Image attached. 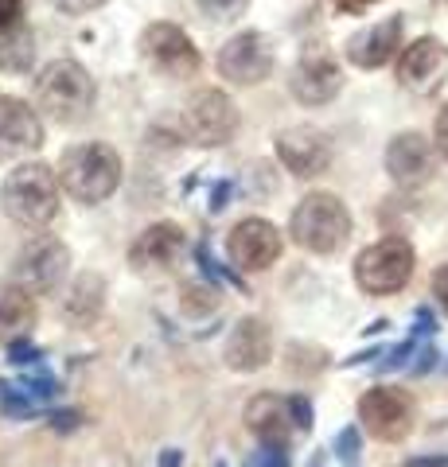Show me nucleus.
Here are the masks:
<instances>
[{
    "mask_svg": "<svg viewBox=\"0 0 448 467\" xmlns=\"http://www.w3.org/2000/svg\"><path fill=\"white\" fill-rule=\"evenodd\" d=\"M59 175L39 160L16 164L0 183V211L24 230H43L59 214Z\"/></svg>",
    "mask_w": 448,
    "mask_h": 467,
    "instance_id": "obj_1",
    "label": "nucleus"
},
{
    "mask_svg": "<svg viewBox=\"0 0 448 467\" xmlns=\"http://www.w3.org/2000/svg\"><path fill=\"white\" fill-rule=\"evenodd\" d=\"M417 358H422V362H417V367H413V374H425V370H432V367H437V347H422V355H417Z\"/></svg>",
    "mask_w": 448,
    "mask_h": 467,
    "instance_id": "obj_32",
    "label": "nucleus"
},
{
    "mask_svg": "<svg viewBox=\"0 0 448 467\" xmlns=\"http://www.w3.org/2000/svg\"><path fill=\"white\" fill-rule=\"evenodd\" d=\"M312 467H320V463H312Z\"/></svg>",
    "mask_w": 448,
    "mask_h": 467,
    "instance_id": "obj_37",
    "label": "nucleus"
},
{
    "mask_svg": "<svg viewBox=\"0 0 448 467\" xmlns=\"http://www.w3.org/2000/svg\"><path fill=\"white\" fill-rule=\"evenodd\" d=\"M214 467H226V463H214Z\"/></svg>",
    "mask_w": 448,
    "mask_h": 467,
    "instance_id": "obj_36",
    "label": "nucleus"
},
{
    "mask_svg": "<svg viewBox=\"0 0 448 467\" xmlns=\"http://www.w3.org/2000/svg\"><path fill=\"white\" fill-rule=\"evenodd\" d=\"M20 12H24V0H0V27L20 24Z\"/></svg>",
    "mask_w": 448,
    "mask_h": 467,
    "instance_id": "obj_30",
    "label": "nucleus"
},
{
    "mask_svg": "<svg viewBox=\"0 0 448 467\" xmlns=\"http://www.w3.org/2000/svg\"><path fill=\"white\" fill-rule=\"evenodd\" d=\"M245 425L257 436L262 444L273 448H288V436L297 429V417H293V401L288 398H273V393H262L245 405Z\"/></svg>",
    "mask_w": 448,
    "mask_h": 467,
    "instance_id": "obj_19",
    "label": "nucleus"
},
{
    "mask_svg": "<svg viewBox=\"0 0 448 467\" xmlns=\"http://www.w3.org/2000/svg\"><path fill=\"white\" fill-rule=\"evenodd\" d=\"M359 420H363V429L374 441L398 444L413 429V398L394 386H374L359 398Z\"/></svg>",
    "mask_w": 448,
    "mask_h": 467,
    "instance_id": "obj_6",
    "label": "nucleus"
},
{
    "mask_svg": "<svg viewBox=\"0 0 448 467\" xmlns=\"http://www.w3.org/2000/svg\"><path fill=\"white\" fill-rule=\"evenodd\" d=\"M401 467H448V456H417V460H406Z\"/></svg>",
    "mask_w": 448,
    "mask_h": 467,
    "instance_id": "obj_33",
    "label": "nucleus"
},
{
    "mask_svg": "<svg viewBox=\"0 0 448 467\" xmlns=\"http://www.w3.org/2000/svg\"><path fill=\"white\" fill-rule=\"evenodd\" d=\"M176 463H183V456L176 448H164V456H161V467H176Z\"/></svg>",
    "mask_w": 448,
    "mask_h": 467,
    "instance_id": "obj_35",
    "label": "nucleus"
},
{
    "mask_svg": "<svg viewBox=\"0 0 448 467\" xmlns=\"http://www.w3.org/2000/svg\"><path fill=\"white\" fill-rule=\"evenodd\" d=\"M223 358H226V367L238 370V374L262 370L266 362L273 358L269 327L262 324V319H242V324H234V331H230V339L223 347Z\"/></svg>",
    "mask_w": 448,
    "mask_h": 467,
    "instance_id": "obj_18",
    "label": "nucleus"
},
{
    "mask_svg": "<svg viewBox=\"0 0 448 467\" xmlns=\"http://www.w3.org/2000/svg\"><path fill=\"white\" fill-rule=\"evenodd\" d=\"M245 467H288V451L273 448V444H262V451H254Z\"/></svg>",
    "mask_w": 448,
    "mask_h": 467,
    "instance_id": "obj_26",
    "label": "nucleus"
},
{
    "mask_svg": "<svg viewBox=\"0 0 448 467\" xmlns=\"http://www.w3.org/2000/svg\"><path fill=\"white\" fill-rule=\"evenodd\" d=\"M331 448H336V460H339V463L355 467V463H359V448H363V444H359V429H343Z\"/></svg>",
    "mask_w": 448,
    "mask_h": 467,
    "instance_id": "obj_25",
    "label": "nucleus"
},
{
    "mask_svg": "<svg viewBox=\"0 0 448 467\" xmlns=\"http://www.w3.org/2000/svg\"><path fill=\"white\" fill-rule=\"evenodd\" d=\"M51 8H59L63 16H86V12H98L106 0H47Z\"/></svg>",
    "mask_w": 448,
    "mask_h": 467,
    "instance_id": "obj_27",
    "label": "nucleus"
},
{
    "mask_svg": "<svg viewBox=\"0 0 448 467\" xmlns=\"http://www.w3.org/2000/svg\"><path fill=\"white\" fill-rule=\"evenodd\" d=\"M336 8H343V12H367L370 5H379V0H331Z\"/></svg>",
    "mask_w": 448,
    "mask_h": 467,
    "instance_id": "obj_34",
    "label": "nucleus"
},
{
    "mask_svg": "<svg viewBox=\"0 0 448 467\" xmlns=\"http://www.w3.org/2000/svg\"><path fill=\"white\" fill-rule=\"evenodd\" d=\"M199 12L211 20H219V24H230V20H238L245 8H250V0H195Z\"/></svg>",
    "mask_w": 448,
    "mask_h": 467,
    "instance_id": "obj_24",
    "label": "nucleus"
},
{
    "mask_svg": "<svg viewBox=\"0 0 448 467\" xmlns=\"http://www.w3.org/2000/svg\"><path fill=\"white\" fill-rule=\"evenodd\" d=\"M413 269H417L413 245L406 238H382L355 257V285L367 296H394V292L410 285Z\"/></svg>",
    "mask_w": 448,
    "mask_h": 467,
    "instance_id": "obj_5",
    "label": "nucleus"
},
{
    "mask_svg": "<svg viewBox=\"0 0 448 467\" xmlns=\"http://www.w3.org/2000/svg\"><path fill=\"white\" fill-rule=\"evenodd\" d=\"M288 234H293V242L308 254H336L347 245V238H351V211L343 207L339 195L312 192L293 207Z\"/></svg>",
    "mask_w": 448,
    "mask_h": 467,
    "instance_id": "obj_4",
    "label": "nucleus"
},
{
    "mask_svg": "<svg viewBox=\"0 0 448 467\" xmlns=\"http://www.w3.org/2000/svg\"><path fill=\"white\" fill-rule=\"evenodd\" d=\"M141 55L168 78H192L195 70L203 67L192 36L176 24H149L144 27L141 32Z\"/></svg>",
    "mask_w": 448,
    "mask_h": 467,
    "instance_id": "obj_9",
    "label": "nucleus"
},
{
    "mask_svg": "<svg viewBox=\"0 0 448 467\" xmlns=\"http://www.w3.org/2000/svg\"><path fill=\"white\" fill-rule=\"evenodd\" d=\"M277 160L300 180H312V175H324L331 168V140L312 125L285 129L277 137Z\"/></svg>",
    "mask_w": 448,
    "mask_h": 467,
    "instance_id": "obj_13",
    "label": "nucleus"
},
{
    "mask_svg": "<svg viewBox=\"0 0 448 467\" xmlns=\"http://www.w3.org/2000/svg\"><path fill=\"white\" fill-rule=\"evenodd\" d=\"M183 129L203 149H223L238 133V109L223 90H195L183 106Z\"/></svg>",
    "mask_w": 448,
    "mask_h": 467,
    "instance_id": "obj_7",
    "label": "nucleus"
},
{
    "mask_svg": "<svg viewBox=\"0 0 448 467\" xmlns=\"http://www.w3.org/2000/svg\"><path fill=\"white\" fill-rule=\"evenodd\" d=\"M288 401H293V417H297V429H312V405L305 401V398H288Z\"/></svg>",
    "mask_w": 448,
    "mask_h": 467,
    "instance_id": "obj_31",
    "label": "nucleus"
},
{
    "mask_svg": "<svg viewBox=\"0 0 448 467\" xmlns=\"http://www.w3.org/2000/svg\"><path fill=\"white\" fill-rule=\"evenodd\" d=\"M398 82L406 86L410 94H437L441 86L448 82V47L441 39H417L410 47H401V58H398Z\"/></svg>",
    "mask_w": 448,
    "mask_h": 467,
    "instance_id": "obj_12",
    "label": "nucleus"
},
{
    "mask_svg": "<svg viewBox=\"0 0 448 467\" xmlns=\"http://www.w3.org/2000/svg\"><path fill=\"white\" fill-rule=\"evenodd\" d=\"M43 121L39 113L20 98L0 94V160H24L39 152Z\"/></svg>",
    "mask_w": 448,
    "mask_h": 467,
    "instance_id": "obj_14",
    "label": "nucleus"
},
{
    "mask_svg": "<svg viewBox=\"0 0 448 467\" xmlns=\"http://www.w3.org/2000/svg\"><path fill=\"white\" fill-rule=\"evenodd\" d=\"M98 101V86L90 70L78 67L75 58H55L39 70L36 78V106L51 117L55 125H75Z\"/></svg>",
    "mask_w": 448,
    "mask_h": 467,
    "instance_id": "obj_3",
    "label": "nucleus"
},
{
    "mask_svg": "<svg viewBox=\"0 0 448 467\" xmlns=\"http://www.w3.org/2000/svg\"><path fill=\"white\" fill-rule=\"evenodd\" d=\"M55 175H59L63 192L75 202L98 207V202H106L121 187V156L102 140H86L63 152Z\"/></svg>",
    "mask_w": 448,
    "mask_h": 467,
    "instance_id": "obj_2",
    "label": "nucleus"
},
{
    "mask_svg": "<svg viewBox=\"0 0 448 467\" xmlns=\"http://www.w3.org/2000/svg\"><path fill=\"white\" fill-rule=\"evenodd\" d=\"M0 63L12 67V70H24L32 63V36H27L20 24L0 27Z\"/></svg>",
    "mask_w": 448,
    "mask_h": 467,
    "instance_id": "obj_23",
    "label": "nucleus"
},
{
    "mask_svg": "<svg viewBox=\"0 0 448 467\" xmlns=\"http://www.w3.org/2000/svg\"><path fill=\"white\" fill-rule=\"evenodd\" d=\"M432 296H437L441 312L448 316V265H441L437 273H432Z\"/></svg>",
    "mask_w": 448,
    "mask_h": 467,
    "instance_id": "obj_29",
    "label": "nucleus"
},
{
    "mask_svg": "<svg viewBox=\"0 0 448 467\" xmlns=\"http://www.w3.org/2000/svg\"><path fill=\"white\" fill-rule=\"evenodd\" d=\"M70 273V250L59 242V238H32L24 245V250L16 254V285L32 288V292H55L63 288Z\"/></svg>",
    "mask_w": 448,
    "mask_h": 467,
    "instance_id": "obj_10",
    "label": "nucleus"
},
{
    "mask_svg": "<svg viewBox=\"0 0 448 467\" xmlns=\"http://www.w3.org/2000/svg\"><path fill=\"white\" fill-rule=\"evenodd\" d=\"M288 90H293L297 101H305V106H328V101L343 90V70L336 67V58H328V55H305L293 67Z\"/></svg>",
    "mask_w": 448,
    "mask_h": 467,
    "instance_id": "obj_17",
    "label": "nucleus"
},
{
    "mask_svg": "<svg viewBox=\"0 0 448 467\" xmlns=\"http://www.w3.org/2000/svg\"><path fill=\"white\" fill-rule=\"evenodd\" d=\"M183 250V230L172 223H156L137 234V242L129 245V265L133 269H164L180 257Z\"/></svg>",
    "mask_w": 448,
    "mask_h": 467,
    "instance_id": "obj_20",
    "label": "nucleus"
},
{
    "mask_svg": "<svg viewBox=\"0 0 448 467\" xmlns=\"http://www.w3.org/2000/svg\"><path fill=\"white\" fill-rule=\"evenodd\" d=\"M106 308V281L98 273H82L70 281L67 296H63V316L75 327H90Z\"/></svg>",
    "mask_w": 448,
    "mask_h": 467,
    "instance_id": "obj_21",
    "label": "nucleus"
},
{
    "mask_svg": "<svg viewBox=\"0 0 448 467\" xmlns=\"http://www.w3.org/2000/svg\"><path fill=\"white\" fill-rule=\"evenodd\" d=\"M432 144H437V152L448 160V106L437 113V125H432Z\"/></svg>",
    "mask_w": 448,
    "mask_h": 467,
    "instance_id": "obj_28",
    "label": "nucleus"
},
{
    "mask_svg": "<svg viewBox=\"0 0 448 467\" xmlns=\"http://www.w3.org/2000/svg\"><path fill=\"white\" fill-rule=\"evenodd\" d=\"M281 250H285L281 230L273 223H266V218H242V223L230 230V238H226V254L242 273L269 269L273 261L281 257Z\"/></svg>",
    "mask_w": 448,
    "mask_h": 467,
    "instance_id": "obj_11",
    "label": "nucleus"
},
{
    "mask_svg": "<svg viewBox=\"0 0 448 467\" xmlns=\"http://www.w3.org/2000/svg\"><path fill=\"white\" fill-rule=\"evenodd\" d=\"M36 292L24 285H0V339H24L36 327Z\"/></svg>",
    "mask_w": 448,
    "mask_h": 467,
    "instance_id": "obj_22",
    "label": "nucleus"
},
{
    "mask_svg": "<svg viewBox=\"0 0 448 467\" xmlns=\"http://www.w3.org/2000/svg\"><path fill=\"white\" fill-rule=\"evenodd\" d=\"M401 36H406V20L401 16H386L379 24H370L347 39V63L359 70H379L398 55Z\"/></svg>",
    "mask_w": 448,
    "mask_h": 467,
    "instance_id": "obj_15",
    "label": "nucleus"
},
{
    "mask_svg": "<svg viewBox=\"0 0 448 467\" xmlns=\"http://www.w3.org/2000/svg\"><path fill=\"white\" fill-rule=\"evenodd\" d=\"M386 171L398 187H422L432 180V144L422 133H398L386 144Z\"/></svg>",
    "mask_w": 448,
    "mask_h": 467,
    "instance_id": "obj_16",
    "label": "nucleus"
},
{
    "mask_svg": "<svg viewBox=\"0 0 448 467\" xmlns=\"http://www.w3.org/2000/svg\"><path fill=\"white\" fill-rule=\"evenodd\" d=\"M214 67H219V75L234 86H262L273 75V67H277L273 39L262 32H242V36L223 43Z\"/></svg>",
    "mask_w": 448,
    "mask_h": 467,
    "instance_id": "obj_8",
    "label": "nucleus"
}]
</instances>
